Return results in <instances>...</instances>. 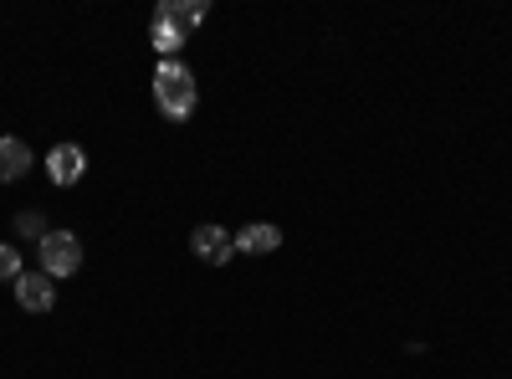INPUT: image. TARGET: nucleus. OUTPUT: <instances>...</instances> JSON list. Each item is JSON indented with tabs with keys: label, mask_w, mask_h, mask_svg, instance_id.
<instances>
[{
	"label": "nucleus",
	"mask_w": 512,
	"mask_h": 379,
	"mask_svg": "<svg viewBox=\"0 0 512 379\" xmlns=\"http://www.w3.org/2000/svg\"><path fill=\"white\" fill-rule=\"evenodd\" d=\"M159 21H169V26H180V31H190V26H200L205 21V6L200 0H164V6L154 11Z\"/></svg>",
	"instance_id": "0eeeda50"
},
{
	"label": "nucleus",
	"mask_w": 512,
	"mask_h": 379,
	"mask_svg": "<svg viewBox=\"0 0 512 379\" xmlns=\"http://www.w3.org/2000/svg\"><path fill=\"white\" fill-rule=\"evenodd\" d=\"M154 103H159L164 118L185 123V118L195 113V77H190L180 62H164V67L154 72Z\"/></svg>",
	"instance_id": "f257e3e1"
},
{
	"label": "nucleus",
	"mask_w": 512,
	"mask_h": 379,
	"mask_svg": "<svg viewBox=\"0 0 512 379\" xmlns=\"http://www.w3.org/2000/svg\"><path fill=\"white\" fill-rule=\"evenodd\" d=\"M82 267V246L72 231H47L41 236V272L47 277H72Z\"/></svg>",
	"instance_id": "f03ea898"
},
{
	"label": "nucleus",
	"mask_w": 512,
	"mask_h": 379,
	"mask_svg": "<svg viewBox=\"0 0 512 379\" xmlns=\"http://www.w3.org/2000/svg\"><path fill=\"white\" fill-rule=\"evenodd\" d=\"M282 246V231L277 226H246L241 236H236V251H251V257H267V251H277Z\"/></svg>",
	"instance_id": "423d86ee"
},
{
	"label": "nucleus",
	"mask_w": 512,
	"mask_h": 379,
	"mask_svg": "<svg viewBox=\"0 0 512 379\" xmlns=\"http://www.w3.org/2000/svg\"><path fill=\"white\" fill-rule=\"evenodd\" d=\"M154 47H159L164 57H169V52H180V47H185V31H180V26H169V21H159V16H154Z\"/></svg>",
	"instance_id": "1a4fd4ad"
},
{
	"label": "nucleus",
	"mask_w": 512,
	"mask_h": 379,
	"mask_svg": "<svg viewBox=\"0 0 512 379\" xmlns=\"http://www.w3.org/2000/svg\"><path fill=\"white\" fill-rule=\"evenodd\" d=\"M82 170H88V154H82L77 144H57V149H52V159H47L52 185H77V180H82Z\"/></svg>",
	"instance_id": "39448f33"
},
{
	"label": "nucleus",
	"mask_w": 512,
	"mask_h": 379,
	"mask_svg": "<svg viewBox=\"0 0 512 379\" xmlns=\"http://www.w3.org/2000/svg\"><path fill=\"white\" fill-rule=\"evenodd\" d=\"M21 231H26V236H47V231H41V221H36V216H21Z\"/></svg>",
	"instance_id": "9b49d317"
},
{
	"label": "nucleus",
	"mask_w": 512,
	"mask_h": 379,
	"mask_svg": "<svg viewBox=\"0 0 512 379\" xmlns=\"http://www.w3.org/2000/svg\"><path fill=\"white\" fill-rule=\"evenodd\" d=\"M190 251H195L200 262H210V267H226V262L236 257V236H231V231H221V226H195Z\"/></svg>",
	"instance_id": "7ed1b4c3"
},
{
	"label": "nucleus",
	"mask_w": 512,
	"mask_h": 379,
	"mask_svg": "<svg viewBox=\"0 0 512 379\" xmlns=\"http://www.w3.org/2000/svg\"><path fill=\"white\" fill-rule=\"evenodd\" d=\"M16 303H21L26 313H52V303H57L52 277H47V272H21V277H16Z\"/></svg>",
	"instance_id": "20e7f679"
},
{
	"label": "nucleus",
	"mask_w": 512,
	"mask_h": 379,
	"mask_svg": "<svg viewBox=\"0 0 512 379\" xmlns=\"http://www.w3.org/2000/svg\"><path fill=\"white\" fill-rule=\"evenodd\" d=\"M31 170V149L21 139H0V180H21Z\"/></svg>",
	"instance_id": "6e6552de"
},
{
	"label": "nucleus",
	"mask_w": 512,
	"mask_h": 379,
	"mask_svg": "<svg viewBox=\"0 0 512 379\" xmlns=\"http://www.w3.org/2000/svg\"><path fill=\"white\" fill-rule=\"evenodd\" d=\"M21 277V251L11 241H0V282H16Z\"/></svg>",
	"instance_id": "9d476101"
}]
</instances>
